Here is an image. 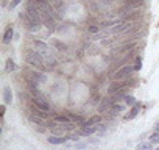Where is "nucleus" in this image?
<instances>
[{
  "mask_svg": "<svg viewBox=\"0 0 159 150\" xmlns=\"http://www.w3.org/2000/svg\"><path fill=\"white\" fill-rule=\"evenodd\" d=\"M23 58H25L26 63H28V66L34 67V69H39V71H42V72H47V71H48V67H47V64H45L44 53H41L39 50L26 49V50L23 52Z\"/></svg>",
  "mask_w": 159,
  "mask_h": 150,
  "instance_id": "obj_1",
  "label": "nucleus"
},
{
  "mask_svg": "<svg viewBox=\"0 0 159 150\" xmlns=\"http://www.w3.org/2000/svg\"><path fill=\"white\" fill-rule=\"evenodd\" d=\"M19 17L23 20V27L28 31H31V33H36V31H39L41 30V27L44 25L42 22H37V20H34V19H31L28 14H26L25 11H22L20 14H19Z\"/></svg>",
  "mask_w": 159,
  "mask_h": 150,
  "instance_id": "obj_2",
  "label": "nucleus"
},
{
  "mask_svg": "<svg viewBox=\"0 0 159 150\" xmlns=\"http://www.w3.org/2000/svg\"><path fill=\"white\" fill-rule=\"evenodd\" d=\"M134 72H136V71H134V66H131V64H125V66H122L120 69H118L114 75H111V77H112V80L123 81V80H126V78L132 77V74H134Z\"/></svg>",
  "mask_w": 159,
  "mask_h": 150,
  "instance_id": "obj_3",
  "label": "nucleus"
},
{
  "mask_svg": "<svg viewBox=\"0 0 159 150\" xmlns=\"http://www.w3.org/2000/svg\"><path fill=\"white\" fill-rule=\"evenodd\" d=\"M25 77H28V78H31V80H34L36 83H45L47 81V75H45V72H42V71H39V69H34L33 67V71H25Z\"/></svg>",
  "mask_w": 159,
  "mask_h": 150,
  "instance_id": "obj_4",
  "label": "nucleus"
},
{
  "mask_svg": "<svg viewBox=\"0 0 159 150\" xmlns=\"http://www.w3.org/2000/svg\"><path fill=\"white\" fill-rule=\"evenodd\" d=\"M136 24H132V22H126V20H123L122 24H118V25H115V27H112V28L109 30V33H115V35H120V33H126V31H129L132 27H134Z\"/></svg>",
  "mask_w": 159,
  "mask_h": 150,
  "instance_id": "obj_5",
  "label": "nucleus"
},
{
  "mask_svg": "<svg viewBox=\"0 0 159 150\" xmlns=\"http://www.w3.org/2000/svg\"><path fill=\"white\" fill-rule=\"evenodd\" d=\"M114 99H112V95H108V97H103L100 100V105H98V113H106V111H109L111 110V106L114 105Z\"/></svg>",
  "mask_w": 159,
  "mask_h": 150,
  "instance_id": "obj_6",
  "label": "nucleus"
},
{
  "mask_svg": "<svg viewBox=\"0 0 159 150\" xmlns=\"http://www.w3.org/2000/svg\"><path fill=\"white\" fill-rule=\"evenodd\" d=\"M42 24L44 27H47L48 31L53 33L56 30V22H55V17H53L51 14H47V13H42Z\"/></svg>",
  "mask_w": 159,
  "mask_h": 150,
  "instance_id": "obj_7",
  "label": "nucleus"
},
{
  "mask_svg": "<svg viewBox=\"0 0 159 150\" xmlns=\"http://www.w3.org/2000/svg\"><path fill=\"white\" fill-rule=\"evenodd\" d=\"M122 88H125V81H118V80H112V83L108 88V95H114L115 92H118Z\"/></svg>",
  "mask_w": 159,
  "mask_h": 150,
  "instance_id": "obj_8",
  "label": "nucleus"
},
{
  "mask_svg": "<svg viewBox=\"0 0 159 150\" xmlns=\"http://www.w3.org/2000/svg\"><path fill=\"white\" fill-rule=\"evenodd\" d=\"M69 139V136L65 138V136H58V134H51L47 138V142L48 144H53V145H61V144H65Z\"/></svg>",
  "mask_w": 159,
  "mask_h": 150,
  "instance_id": "obj_9",
  "label": "nucleus"
},
{
  "mask_svg": "<svg viewBox=\"0 0 159 150\" xmlns=\"http://www.w3.org/2000/svg\"><path fill=\"white\" fill-rule=\"evenodd\" d=\"M98 124H101V116L100 114H95V116L89 117L87 120H84L83 124L80 125V128H81V127H94V125H98Z\"/></svg>",
  "mask_w": 159,
  "mask_h": 150,
  "instance_id": "obj_10",
  "label": "nucleus"
},
{
  "mask_svg": "<svg viewBox=\"0 0 159 150\" xmlns=\"http://www.w3.org/2000/svg\"><path fill=\"white\" fill-rule=\"evenodd\" d=\"M140 108H142V103H137V105H134V106H131V110H129V113L125 116V120L128 122V120H132L139 113H140Z\"/></svg>",
  "mask_w": 159,
  "mask_h": 150,
  "instance_id": "obj_11",
  "label": "nucleus"
},
{
  "mask_svg": "<svg viewBox=\"0 0 159 150\" xmlns=\"http://www.w3.org/2000/svg\"><path fill=\"white\" fill-rule=\"evenodd\" d=\"M28 119H30V122H33L34 125H42V127H45V119L41 117V116H37V114H34V113H30L28 114Z\"/></svg>",
  "mask_w": 159,
  "mask_h": 150,
  "instance_id": "obj_12",
  "label": "nucleus"
},
{
  "mask_svg": "<svg viewBox=\"0 0 159 150\" xmlns=\"http://www.w3.org/2000/svg\"><path fill=\"white\" fill-rule=\"evenodd\" d=\"M12 36H14V28H12V27H8L3 33V44H9L12 41Z\"/></svg>",
  "mask_w": 159,
  "mask_h": 150,
  "instance_id": "obj_13",
  "label": "nucleus"
},
{
  "mask_svg": "<svg viewBox=\"0 0 159 150\" xmlns=\"http://www.w3.org/2000/svg\"><path fill=\"white\" fill-rule=\"evenodd\" d=\"M14 71H17V64L14 63V60H12V58H8L6 63H5V72L11 74V72H14Z\"/></svg>",
  "mask_w": 159,
  "mask_h": 150,
  "instance_id": "obj_14",
  "label": "nucleus"
},
{
  "mask_svg": "<svg viewBox=\"0 0 159 150\" xmlns=\"http://www.w3.org/2000/svg\"><path fill=\"white\" fill-rule=\"evenodd\" d=\"M3 102L6 105L12 103V92H11V88L9 86H5L3 88Z\"/></svg>",
  "mask_w": 159,
  "mask_h": 150,
  "instance_id": "obj_15",
  "label": "nucleus"
},
{
  "mask_svg": "<svg viewBox=\"0 0 159 150\" xmlns=\"http://www.w3.org/2000/svg\"><path fill=\"white\" fill-rule=\"evenodd\" d=\"M94 133H97V125H94V127H81V128H80V134H81V136H90Z\"/></svg>",
  "mask_w": 159,
  "mask_h": 150,
  "instance_id": "obj_16",
  "label": "nucleus"
},
{
  "mask_svg": "<svg viewBox=\"0 0 159 150\" xmlns=\"http://www.w3.org/2000/svg\"><path fill=\"white\" fill-rule=\"evenodd\" d=\"M30 110H31V113H34V114H37V116H41V117H44V119H47V117L50 116V113L41 110V108H37V106L33 105V103H31V106H30Z\"/></svg>",
  "mask_w": 159,
  "mask_h": 150,
  "instance_id": "obj_17",
  "label": "nucleus"
},
{
  "mask_svg": "<svg viewBox=\"0 0 159 150\" xmlns=\"http://www.w3.org/2000/svg\"><path fill=\"white\" fill-rule=\"evenodd\" d=\"M55 122H58V124H61V125H64V124H69V122H72L70 120V117L67 116V114H56L55 117Z\"/></svg>",
  "mask_w": 159,
  "mask_h": 150,
  "instance_id": "obj_18",
  "label": "nucleus"
},
{
  "mask_svg": "<svg viewBox=\"0 0 159 150\" xmlns=\"http://www.w3.org/2000/svg\"><path fill=\"white\" fill-rule=\"evenodd\" d=\"M67 116L70 117V120H72V122H75V124H76L78 127L84 122V117H83V116H80V114H75V113H67Z\"/></svg>",
  "mask_w": 159,
  "mask_h": 150,
  "instance_id": "obj_19",
  "label": "nucleus"
},
{
  "mask_svg": "<svg viewBox=\"0 0 159 150\" xmlns=\"http://www.w3.org/2000/svg\"><path fill=\"white\" fill-rule=\"evenodd\" d=\"M33 42H34V46L39 49V52H41V53H44L45 50H48V44L44 42V41H41V39H34Z\"/></svg>",
  "mask_w": 159,
  "mask_h": 150,
  "instance_id": "obj_20",
  "label": "nucleus"
},
{
  "mask_svg": "<svg viewBox=\"0 0 159 150\" xmlns=\"http://www.w3.org/2000/svg\"><path fill=\"white\" fill-rule=\"evenodd\" d=\"M123 100H125V105H126V106H134V105H137L136 97H134V95H131V94H128Z\"/></svg>",
  "mask_w": 159,
  "mask_h": 150,
  "instance_id": "obj_21",
  "label": "nucleus"
},
{
  "mask_svg": "<svg viewBox=\"0 0 159 150\" xmlns=\"http://www.w3.org/2000/svg\"><path fill=\"white\" fill-rule=\"evenodd\" d=\"M106 131H108V124H98L97 125V134H98V138H101Z\"/></svg>",
  "mask_w": 159,
  "mask_h": 150,
  "instance_id": "obj_22",
  "label": "nucleus"
},
{
  "mask_svg": "<svg viewBox=\"0 0 159 150\" xmlns=\"http://www.w3.org/2000/svg\"><path fill=\"white\" fill-rule=\"evenodd\" d=\"M136 150H154V148H153V144L148 141V142H140L136 147Z\"/></svg>",
  "mask_w": 159,
  "mask_h": 150,
  "instance_id": "obj_23",
  "label": "nucleus"
},
{
  "mask_svg": "<svg viewBox=\"0 0 159 150\" xmlns=\"http://www.w3.org/2000/svg\"><path fill=\"white\" fill-rule=\"evenodd\" d=\"M51 46H55L58 50H61V52H64V50H67V46L65 44H62L61 41H58V39H53L51 41Z\"/></svg>",
  "mask_w": 159,
  "mask_h": 150,
  "instance_id": "obj_24",
  "label": "nucleus"
},
{
  "mask_svg": "<svg viewBox=\"0 0 159 150\" xmlns=\"http://www.w3.org/2000/svg\"><path fill=\"white\" fill-rule=\"evenodd\" d=\"M111 110H114L115 113H122V111H125V110H126V105H118V103H114V105L111 106Z\"/></svg>",
  "mask_w": 159,
  "mask_h": 150,
  "instance_id": "obj_25",
  "label": "nucleus"
},
{
  "mask_svg": "<svg viewBox=\"0 0 159 150\" xmlns=\"http://www.w3.org/2000/svg\"><path fill=\"white\" fill-rule=\"evenodd\" d=\"M140 69H142V57L139 55L137 58H134V71L139 72Z\"/></svg>",
  "mask_w": 159,
  "mask_h": 150,
  "instance_id": "obj_26",
  "label": "nucleus"
},
{
  "mask_svg": "<svg viewBox=\"0 0 159 150\" xmlns=\"http://www.w3.org/2000/svg\"><path fill=\"white\" fill-rule=\"evenodd\" d=\"M150 142L151 144H159V131H153L150 134Z\"/></svg>",
  "mask_w": 159,
  "mask_h": 150,
  "instance_id": "obj_27",
  "label": "nucleus"
},
{
  "mask_svg": "<svg viewBox=\"0 0 159 150\" xmlns=\"http://www.w3.org/2000/svg\"><path fill=\"white\" fill-rule=\"evenodd\" d=\"M80 136H81V134H80V131H73V133H70V134H69V139H70V141H73V142H78Z\"/></svg>",
  "mask_w": 159,
  "mask_h": 150,
  "instance_id": "obj_28",
  "label": "nucleus"
},
{
  "mask_svg": "<svg viewBox=\"0 0 159 150\" xmlns=\"http://www.w3.org/2000/svg\"><path fill=\"white\" fill-rule=\"evenodd\" d=\"M87 31L92 33V35H97V33L100 31V25H90L89 28H87Z\"/></svg>",
  "mask_w": 159,
  "mask_h": 150,
  "instance_id": "obj_29",
  "label": "nucleus"
},
{
  "mask_svg": "<svg viewBox=\"0 0 159 150\" xmlns=\"http://www.w3.org/2000/svg\"><path fill=\"white\" fill-rule=\"evenodd\" d=\"M22 3V0H12V2L9 3V6H8V9H14L17 5H20Z\"/></svg>",
  "mask_w": 159,
  "mask_h": 150,
  "instance_id": "obj_30",
  "label": "nucleus"
},
{
  "mask_svg": "<svg viewBox=\"0 0 159 150\" xmlns=\"http://www.w3.org/2000/svg\"><path fill=\"white\" fill-rule=\"evenodd\" d=\"M5 113H6V103L0 105V117H3V116H5Z\"/></svg>",
  "mask_w": 159,
  "mask_h": 150,
  "instance_id": "obj_31",
  "label": "nucleus"
},
{
  "mask_svg": "<svg viewBox=\"0 0 159 150\" xmlns=\"http://www.w3.org/2000/svg\"><path fill=\"white\" fill-rule=\"evenodd\" d=\"M2 6H3V8H5V6H9V5H8V0H2Z\"/></svg>",
  "mask_w": 159,
  "mask_h": 150,
  "instance_id": "obj_32",
  "label": "nucleus"
},
{
  "mask_svg": "<svg viewBox=\"0 0 159 150\" xmlns=\"http://www.w3.org/2000/svg\"><path fill=\"white\" fill-rule=\"evenodd\" d=\"M154 131H159V122H157V124L154 125Z\"/></svg>",
  "mask_w": 159,
  "mask_h": 150,
  "instance_id": "obj_33",
  "label": "nucleus"
},
{
  "mask_svg": "<svg viewBox=\"0 0 159 150\" xmlns=\"http://www.w3.org/2000/svg\"><path fill=\"white\" fill-rule=\"evenodd\" d=\"M122 2H123V3H126V2H129V0H122Z\"/></svg>",
  "mask_w": 159,
  "mask_h": 150,
  "instance_id": "obj_34",
  "label": "nucleus"
},
{
  "mask_svg": "<svg viewBox=\"0 0 159 150\" xmlns=\"http://www.w3.org/2000/svg\"><path fill=\"white\" fill-rule=\"evenodd\" d=\"M154 150H159V147H157V148H154Z\"/></svg>",
  "mask_w": 159,
  "mask_h": 150,
  "instance_id": "obj_35",
  "label": "nucleus"
},
{
  "mask_svg": "<svg viewBox=\"0 0 159 150\" xmlns=\"http://www.w3.org/2000/svg\"><path fill=\"white\" fill-rule=\"evenodd\" d=\"M157 27H159V22H157Z\"/></svg>",
  "mask_w": 159,
  "mask_h": 150,
  "instance_id": "obj_36",
  "label": "nucleus"
}]
</instances>
